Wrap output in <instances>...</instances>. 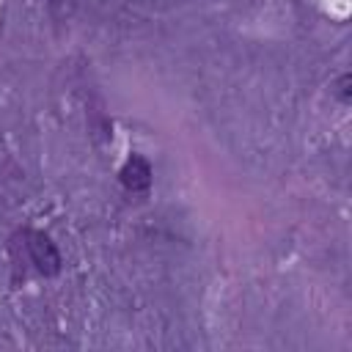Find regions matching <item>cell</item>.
Instances as JSON below:
<instances>
[{"label":"cell","mask_w":352,"mask_h":352,"mask_svg":"<svg viewBox=\"0 0 352 352\" xmlns=\"http://www.w3.org/2000/svg\"><path fill=\"white\" fill-rule=\"evenodd\" d=\"M25 245H28V256L36 264V270L47 278L60 272V253L55 248V242L50 239V234L44 231H25Z\"/></svg>","instance_id":"cell-1"},{"label":"cell","mask_w":352,"mask_h":352,"mask_svg":"<svg viewBox=\"0 0 352 352\" xmlns=\"http://www.w3.org/2000/svg\"><path fill=\"white\" fill-rule=\"evenodd\" d=\"M151 165H148V160L146 157H140V154H132L124 165H121V170H118V182H121V187L124 190H129V192H146L148 187H151Z\"/></svg>","instance_id":"cell-2"},{"label":"cell","mask_w":352,"mask_h":352,"mask_svg":"<svg viewBox=\"0 0 352 352\" xmlns=\"http://www.w3.org/2000/svg\"><path fill=\"white\" fill-rule=\"evenodd\" d=\"M333 94H336V99H338L341 104H349V102H352V74H349V72H344V74L333 82Z\"/></svg>","instance_id":"cell-3"}]
</instances>
